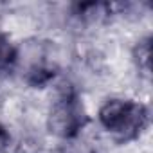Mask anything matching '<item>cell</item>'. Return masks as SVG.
Returning a JSON list of instances; mask_svg holds the SVG:
<instances>
[{
    "label": "cell",
    "instance_id": "cell-3",
    "mask_svg": "<svg viewBox=\"0 0 153 153\" xmlns=\"http://www.w3.org/2000/svg\"><path fill=\"white\" fill-rule=\"evenodd\" d=\"M15 54H16V43L4 29H0V78L13 74Z\"/></svg>",
    "mask_w": 153,
    "mask_h": 153
},
{
    "label": "cell",
    "instance_id": "cell-1",
    "mask_svg": "<svg viewBox=\"0 0 153 153\" xmlns=\"http://www.w3.org/2000/svg\"><path fill=\"white\" fill-rule=\"evenodd\" d=\"M148 119L149 112L142 101L124 97L121 94L106 97L97 108L99 130L117 144H126L140 139L142 131L148 126Z\"/></svg>",
    "mask_w": 153,
    "mask_h": 153
},
{
    "label": "cell",
    "instance_id": "cell-2",
    "mask_svg": "<svg viewBox=\"0 0 153 153\" xmlns=\"http://www.w3.org/2000/svg\"><path fill=\"white\" fill-rule=\"evenodd\" d=\"M87 130V128H85ZM81 131L74 137L59 140L58 153H99V140L94 133Z\"/></svg>",
    "mask_w": 153,
    "mask_h": 153
}]
</instances>
